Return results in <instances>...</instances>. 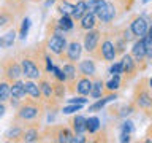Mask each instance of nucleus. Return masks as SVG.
<instances>
[{
    "label": "nucleus",
    "mask_w": 152,
    "mask_h": 143,
    "mask_svg": "<svg viewBox=\"0 0 152 143\" xmlns=\"http://www.w3.org/2000/svg\"><path fill=\"white\" fill-rule=\"evenodd\" d=\"M124 84V78L122 75H111V80L106 83V94L111 92H117L119 88Z\"/></svg>",
    "instance_id": "nucleus-26"
},
{
    "label": "nucleus",
    "mask_w": 152,
    "mask_h": 143,
    "mask_svg": "<svg viewBox=\"0 0 152 143\" xmlns=\"http://www.w3.org/2000/svg\"><path fill=\"white\" fill-rule=\"evenodd\" d=\"M102 35H103V30L98 27L92 29V30H87L83 37V45H84V49L87 51L89 56H92L95 49L98 48L100 45V40H102Z\"/></svg>",
    "instance_id": "nucleus-10"
},
{
    "label": "nucleus",
    "mask_w": 152,
    "mask_h": 143,
    "mask_svg": "<svg viewBox=\"0 0 152 143\" xmlns=\"http://www.w3.org/2000/svg\"><path fill=\"white\" fill-rule=\"evenodd\" d=\"M149 86H151V88H152V78H149Z\"/></svg>",
    "instance_id": "nucleus-38"
},
{
    "label": "nucleus",
    "mask_w": 152,
    "mask_h": 143,
    "mask_svg": "<svg viewBox=\"0 0 152 143\" xmlns=\"http://www.w3.org/2000/svg\"><path fill=\"white\" fill-rule=\"evenodd\" d=\"M11 99V81L8 80H0V102L7 103Z\"/></svg>",
    "instance_id": "nucleus-24"
},
{
    "label": "nucleus",
    "mask_w": 152,
    "mask_h": 143,
    "mask_svg": "<svg viewBox=\"0 0 152 143\" xmlns=\"http://www.w3.org/2000/svg\"><path fill=\"white\" fill-rule=\"evenodd\" d=\"M14 19H16V13H13L8 7H2L0 10V27L2 30H7L8 27L14 26Z\"/></svg>",
    "instance_id": "nucleus-16"
},
{
    "label": "nucleus",
    "mask_w": 152,
    "mask_h": 143,
    "mask_svg": "<svg viewBox=\"0 0 152 143\" xmlns=\"http://www.w3.org/2000/svg\"><path fill=\"white\" fill-rule=\"evenodd\" d=\"M117 99V92H111V94H108L106 97H103L102 99H97V102L95 103H92V105H89V111H92V113H95V111H100L104 105L106 103H109V102H113V100H116Z\"/></svg>",
    "instance_id": "nucleus-22"
},
{
    "label": "nucleus",
    "mask_w": 152,
    "mask_h": 143,
    "mask_svg": "<svg viewBox=\"0 0 152 143\" xmlns=\"http://www.w3.org/2000/svg\"><path fill=\"white\" fill-rule=\"evenodd\" d=\"M43 138V133L40 130V127H24V132L21 135V140L19 142H26V143H33V142H38Z\"/></svg>",
    "instance_id": "nucleus-17"
},
{
    "label": "nucleus",
    "mask_w": 152,
    "mask_h": 143,
    "mask_svg": "<svg viewBox=\"0 0 152 143\" xmlns=\"http://www.w3.org/2000/svg\"><path fill=\"white\" fill-rule=\"evenodd\" d=\"M26 91H27V97H32V99H37V100H43L40 84L35 83V80H26Z\"/></svg>",
    "instance_id": "nucleus-21"
},
{
    "label": "nucleus",
    "mask_w": 152,
    "mask_h": 143,
    "mask_svg": "<svg viewBox=\"0 0 152 143\" xmlns=\"http://www.w3.org/2000/svg\"><path fill=\"white\" fill-rule=\"evenodd\" d=\"M106 2H108V0H87V8H89L90 13L97 14V11H98V10L102 8Z\"/></svg>",
    "instance_id": "nucleus-30"
},
{
    "label": "nucleus",
    "mask_w": 152,
    "mask_h": 143,
    "mask_svg": "<svg viewBox=\"0 0 152 143\" xmlns=\"http://www.w3.org/2000/svg\"><path fill=\"white\" fill-rule=\"evenodd\" d=\"M132 56L135 57V60L140 65V70L142 72L146 69V60H147V52H146V41L144 38H136L133 41V48H132Z\"/></svg>",
    "instance_id": "nucleus-11"
},
{
    "label": "nucleus",
    "mask_w": 152,
    "mask_h": 143,
    "mask_svg": "<svg viewBox=\"0 0 152 143\" xmlns=\"http://www.w3.org/2000/svg\"><path fill=\"white\" fill-rule=\"evenodd\" d=\"M149 21L144 18V16H141V14H138V16H133L132 18V22H130V29H132V32L135 33V37L136 38H144L146 37V33L147 30H149Z\"/></svg>",
    "instance_id": "nucleus-12"
},
{
    "label": "nucleus",
    "mask_w": 152,
    "mask_h": 143,
    "mask_svg": "<svg viewBox=\"0 0 152 143\" xmlns=\"http://www.w3.org/2000/svg\"><path fill=\"white\" fill-rule=\"evenodd\" d=\"M83 49L84 45H81V41L78 38H73L71 41H68V46H66V51L59 57L60 62H73V64H78L81 60V56H83Z\"/></svg>",
    "instance_id": "nucleus-7"
},
{
    "label": "nucleus",
    "mask_w": 152,
    "mask_h": 143,
    "mask_svg": "<svg viewBox=\"0 0 152 143\" xmlns=\"http://www.w3.org/2000/svg\"><path fill=\"white\" fill-rule=\"evenodd\" d=\"M90 57H94L95 60H103V62H114L119 57L117 51H116V46H114V41H113L111 30L103 32L98 48L95 49V52Z\"/></svg>",
    "instance_id": "nucleus-3"
},
{
    "label": "nucleus",
    "mask_w": 152,
    "mask_h": 143,
    "mask_svg": "<svg viewBox=\"0 0 152 143\" xmlns=\"http://www.w3.org/2000/svg\"><path fill=\"white\" fill-rule=\"evenodd\" d=\"M57 22H59V26H60L62 30L66 32V33H70L75 29V19L71 16H68V14H62V16L57 19Z\"/></svg>",
    "instance_id": "nucleus-27"
},
{
    "label": "nucleus",
    "mask_w": 152,
    "mask_h": 143,
    "mask_svg": "<svg viewBox=\"0 0 152 143\" xmlns=\"http://www.w3.org/2000/svg\"><path fill=\"white\" fill-rule=\"evenodd\" d=\"M106 95V83L102 80V78H94V86H92V91H90V97L94 100H97L100 97Z\"/></svg>",
    "instance_id": "nucleus-19"
},
{
    "label": "nucleus",
    "mask_w": 152,
    "mask_h": 143,
    "mask_svg": "<svg viewBox=\"0 0 152 143\" xmlns=\"http://www.w3.org/2000/svg\"><path fill=\"white\" fill-rule=\"evenodd\" d=\"M100 129H102V121H100L98 116H89L87 118V132L92 135V133H97Z\"/></svg>",
    "instance_id": "nucleus-28"
},
{
    "label": "nucleus",
    "mask_w": 152,
    "mask_h": 143,
    "mask_svg": "<svg viewBox=\"0 0 152 143\" xmlns=\"http://www.w3.org/2000/svg\"><path fill=\"white\" fill-rule=\"evenodd\" d=\"M121 60H122V65H124V72H122L124 84H127V83H130V81L138 75V72H141V70H140L138 62L135 60V57L132 56V52H130V54H128V52H125V54L122 56Z\"/></svg>",
    "instance_id": "nucleus-8"
},
{
    "label": "nucleus",
    "mask_w": 152,
    "mask_h": 143,
    "mask_svg": "<svg viewBox=\"0 0 152 143\" xmlns=\"http://www.w3.org/2000/svg\"><path fill=\"white\" fill-rule=\"evenodd\" d=\"M132 140V135H125V133H121V138H119V142L125 143V142H130Z\"/></svg>",
    "instance_id": "nucleus-37"
},
{
    "label": "nucleus",
    "mask_w": 152,
    "mask_h": 143,
    "mask_svg": "<svg viewBox=\"0 0 152 143\" xmlns=\"http://www.w3.org/2000/svg\"><path fill=\"white\" fill-rule=\"evenodd\" d=\"M43 41H45L48 51L51 54H54L56 57H60L66 51V46H68L66 37H62V35H46Z\"/></svg>",
    "instance_id": "nucleus-6"
},
{
    "label": "nucleus",
    "mask_w": 152,
    "mask_h": 143,
    "mask_svg": "<svg viewBox=\"0 0 152 143\" xmlns=\"http://www.w3.org/2000/svg\"><path fill=\"white\" fill-rule=\"evenodd\" d=\"M0 69H2V78L11 81V83L16 80H21L24 76L21 60L14 59V57H5L0 64Z\"/></svg>",
    "instance_id": "nucleus-5"
},
{
    "label": "nucleus",
    "mask_w": 152,
    "mask_h": 143,
    "mask_svg": "<svg viewBox=\"0 0 152 143\" xmlns=\"http://www.w3.org/2000/svg\"><path fill=\"white\" fill-rule=\"evenodd\" d=\"M146 41V52H147V60L152 64V40H147V38H144Z\"/></svg>",
    "instance_id": "nucleus-35"
},
{
    "label": "nucleus",
    "mask_w": 152,
    "mask_h": 143,
    "mask_svg": "<svg viewBox=\"0 0 152 143\" xmlns=\"http://www.w3.org/2000/svg\"><path fill=\"white\" fill-rule=\"evenodd\" d=\"M87 11H89V8H87V0H78V2L75 3V11H73V14H71V18H73L75 21L78 22Z\"/></svg>",
    "instance_id": "nucleus-25"
},
{
    "label": "nucleus",
    "mask_w": 152,
    "mask_h": 143,
    "mask_svg": "<svg viewBox=\"0 0 152 143\" xmlns=\"http://www.w3.org/2000/svg\"><path fill=\"white\" fill-rule=\"evenodd\" d=\"M56 10L59 11L60 16L62 14H68V16H71L73 11H75V3H71L70 0H57Z\"/></svg>",
    "instance_id": "nucleus-23"
},
{
    "label": "nucleus",
    "mask_w": 152,
    "mask_h": 143,
    "mask_svg": "<svg viewBox=\"0 0 152 143\" xmlns=\"http://www.w3.org/2000/svg\"><path fill=\"white\" fill-rule=\"evenodd\" d=\"M14 38H16V32H14V29H11L8 33L2 35V40H0V43H2L3 48H11L13 43H14Z\"/></svg>",
    "instance_id": "nucleus-29"
},
{
    "label": "nucleus",
    "mask_w": 152,
    "mask_h": 143,
    "mask_svg": "<svg viewBox=\"0 0 152 143\" xmlns=\"http://www.w3.org/2000/svg\"><path fill=\"white\" fill-rule=\"evenodd\" d=\"M70 127L73 129V132L76 135L87 132V118L83 116V114H76V116L70 119Z\"/></svg>",
    "instance_id": "nucleus-18"
},
{
    "label": "nucleus",
    "mask_w": 152,
    "mask_h": 143,
    "mask_svg": "<svg viewBox=\"0 0 152 143\" xmlns=\"http://www.w3.org/2000/svg\"><path fill=\"white\" fill-rule=\"evenodd\" d=\"M48 111L45 100H37L32 97L22 99L19 107L16 108V113H14L13 122L19 124L22 127H40L41 118L43 114Z\"/></svg>",
    "instance_id": "nucleus-1"
},
{
    "label": "nucleus",
    "mask_w": 152,
    "mask_h": 143,
    "mask_svg": "<svg viewBox=\"0 0 152 143\" xmlns=\"http://www.w3.org/2000/svg\"><path fill=\"white\" fill-rule=\"evenodd\" d=\"M132 102L136 105L138 110L152 116V88L149 86V78H141L140 83L133 89Z\"/></svg>",
    "instance_id": "nucleus-2"
},
{
    "label": "nucleus",
    "mask_w": 152,
    "mask_h": 143,
    "mask_svg": "<svg viewBox=\"0 0 152 143\" xmlns=\"http://www.w3.org/2000/svg\"><path fill=\"white\" fill-rule=\"evenodd\" d=\"M142 2H149V0H142Z\"/></svg>",
    "instance_id": "nucleus-39"
},
{
    "label": "nucleus",
    "mask_w": 152,
    "mask_h": 143,
    "mask_svg": "<svg viewBox=\"0 0 152 143\" xmlns=\"http://www.w3.org/2000/svg\"><path fill=\"white\" fill-rule=\"evenodd\" d=\"M133 132H135V126H133V122L130 119H127V121H124L121 124V133H125V135H133Z\"/></svg>",
    "instance_id": "nucleus-31"
},
{
    "label": "nucleus",
    "mask_w": 152,
    "mask_h": 143,
    "mask_svg": "<svg viewBox=\"0 0 152 143\" xmlns=\"http://www.w3.org/2000/svg\"><path fill=\"white\" fill-rule=\"evenodd\" d=\"M11 97L14 99H26L27 97V91H26V81L22 80H16L11 83Z\"/></svg>",
    "instance_id": "nucleus-20"
},
{
    "label": "nucleus",
    "mask_w": 152,
    "mask_h": 143,
    "mask_svg": "<svg viewBox=\"0 0 152 143\" xmlns=\"http://www.w3.org/2000/svg\"><path fill=\"white\" fill-rule=\"evenodd\" d=\"M28 27H30V19H28V18L22 19L21 30H19V38H21V40H26V37H27V32H28Z\"/></svg>",
    "instance_id": "nucleus-32"
},
{
    "label": "nucleus",
    "mask_w": 152,
    "mask_h": 143,
    "mask_svg": "<svg viewBox=\"0 0 152 143\" xmlns=\"http://www.w3.org/2000/svg\"><path fill=\"white\" fill-rule=\"evenodd\" d=\"M151 124H152V116H151Z\"/></svg>",
    "instance_id": "nucleus-40"
},
{
    "label": "nucleus",
    "mask_w": 152,
    "mask_h": 143,
    "mask_svg": "<svg viewBox=\"0 0 152 143\" xmlns=\"http://www.w3.org/2000/svg\"><path fill=\"white\" fill-rule=\"evenodd\" d=\"M94 86V80L89 78V76L79 75L78 80H76V94L78 95H90V91H92Z\"/></svg>",
    "instance_id": "nucleus-14"
},
{
    "label": "nucleus",
    "mask_w": 152,
    "mask_h": 143,
    "mask_svg": "<svg viewBox=\"0 0 152 143\" xmlns=\"http://www.w3.org/2000/svg\"><path fill=\"white\" fill-rule=\"evenodd\" d=\"M117 5L113 2V0H108L106 3L103 5L102 8L97 11V18H98V21L102 22V26H111L113 21L117 18Z\"/></svg>",
    "instance_id": "nucleus-9"
},
{
    "label": "nucleus",
    "mask_w": 152,
    "mask_h": 143,
    "mask_svg": "<svg viewBox=\"0 0 152 143\" xmlns=\"http://www.w3.org/2000/svg\"><path fill=\"white\" fill-rule=\"evenodd\" d=\"M41 133L48 140L57 142V143H75V137H76L73 129L65 126H48L46 129L41 130Z\"/></svg>",
    "instance_id": "nucleus-4"
},
{
    "label": "nucleus",
    "mask_w": 152,
    "mask_h": 143,
    "mask_svg": "<svg viewBox=\"0 0 152 143\" xmlns=\"http://www.w3.org/2000/svg\"><path fill=\"white\" fill-rule=\"evenodd\" d=\"M94 57H87V59H81L78 62V70L79 75L89 76V78H97V65H95Z\"/></svg>",
    "instance_id": "nucleus-13"
},
{
    "label": "nucleus",
    "mask_w": 152,
    "mask_h": 143,
    "mask_svg": "<svg viewBox=\"0 0 152 143\" xmlns=\"http://www.w3.org/2000/svg\"><path fill=\"white\" fill-rule=\"evenodd\" d=\"M68 103H87V99H86V95H78V97H73V99H68Z\"/></svg>",
    "instance_id": "nucleus-36"
},
{
    "label": "nucleus",
    "mask_w": 152,
    "mask_h": 143,
    "mask_svg": "<svg viewBox=\"0 0 152 143\" xmlns=\"http://www.w3.org/2000/svg\"><path fill=\"white\" fill-rule=\"evenodd\" d=\"M81 108H83V105H81V103H68L66 107L62 108V113H64V114H70V113L79 111Z\"/></svg>",
    "instance_id": "nucleus-33"
},
{
    "label": "nucleus",
    "mask_w": 152,
    "mask_h": 143,
    "mask_svg": "<svg viewBox=\"0 0 152 143\" xmlns=\"http://www.w3.org/2000/svg\"><path fill=\"white\" fill-rule=\"evenodd\" d=\"M97 21H98L97 14L87 11V13H86L84 16L78 21V29H79V30H84V32L92 30V29L97 27Z\"/></svg>",
    "instance_id": "nucleus-15"
},
{
    "label": "nucleus",
    "mask_w": 152,
    "mask_h": 143,
    "mask_svg": "<svg viewBox=\"0 0 152 143\" xmlns=\"http://www.w3.org/2000/svg\"><path fill=\"white\" fill-rule=\"evenodd\" d=\"M122 72H124L122 60H119V62H114V64L111 65V69H109V73H111V75H122Z\"/></svg>",
    "instance_id": "nucleus-34"
}]
</instances>
